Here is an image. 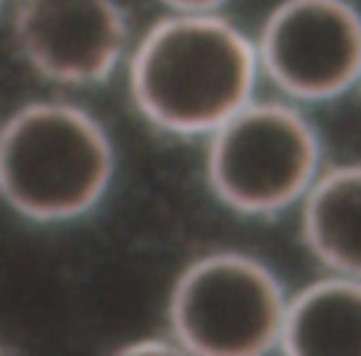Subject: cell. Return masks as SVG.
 <instances>
[{
    "label": "cell",
    "mask_w": 361,
    "mask_h": 356,
    "mask_svg": "<svg viewBox=\"0 0 361 356\" xmlns=\"http://www.w3.org/2000/svg\"><path fill=\"white\" fill-rule=\"evenodd\" d=\"M131 104L164 134L206 139L260 90L255 37L223 13L166 11L124 62Z\"/></svg>",
    "instance_id": "1"
},
{
    "label": "cell",
    "mask_w": 361,
    "mask_h": 356,
    "mask_svg": "<svg viewBox=\"0 0 361 356\" xmlns=\"http://www.w3.org/2000/svg\"><path fill=\"white\" fill-rule=\"evenodd\" d=\"M114 176L109 129L77 102L32 99L0 121V201L23 221H80L104 203Z\"/></svg>",
    "instance_id": "2"
},
{
    "label": "cell",
    "mask_w": 361,
    "mask_h": 356,
    "mask_svg": "<svg viewBox=\"0 0 361 356\" xmlns=\"http://www.w3.org/2000/svg\"><path fill=\"white\" fill-rule=\"evenodd\" d=\"M203 173L223 208L247 218L297 211L324 171V141L307 106L252 97L206 136Z\"/></svg>",
    "instance_id": "3"
},
{
    "label": "cell",
    "mask_w": 361,
    "mask_h": 356,
    "mask_svg": "<svg viewBox=\"0 0 361 356\" xmlns=\"http://www.w3.org/2000/svg\"><path fill=\"white\" fill-rule=\"evenodd\" d=\"M290 290L245 250H208L176 275L166 326L178 354L262 356L280 351Z\"/></svg>",
    "instance_id": "4"
},
{
    "label": "cell",
    "mask_w": 361,
    "mask_h": 356,
    "mask_svg": "<svg viewBox=\"0 0 361 356\" xmlns=\"http://www.w3.org/2000/svg\"><path fill=\"white\" fill-rule=\"evenodd\" d=\"M255 37L262 82L302 106L361 87V8L354 0H277Z\"/></svg>",
    "instance_id": "5"
},
{
    "label": "cell",
    "mask_w": 361,
    "mask_h": 356,
    "mask_svg": "<svg viewBox=\"0 0 361 356\" xmlns=\"http://www.w3.org/2000/svg\"><path fill=\"white\" fill-rule=\"evenodd\" d=\"M11 25L27 67L70 90L114 77L134 45L119 0H16Z\"/></svg>",
    "instance_id": "6"
},
{
    "label": "cell",
    "mask_w": 361,
    "mask_h": 356,
    "mask_svg": "<svg viewBox=\"0 0 361 356\" xmlns=\"http://www.w3.org/2000/svg\"><path fill=\"white\" fill-rule=\"evenodd\" d=\"M280 354L361 356V277L324 270L290 292Z\"/></svg>",
    "instance_id": "7"
},
{
    "label": "cell",
    "mask_w": 361,
    "mask_h": 356,
    "mask_svg": "<svg viewBox=\"0 0 361 356\" xmlns=\"http://www.w3.org/2000/svg\"><path fill=\"white\" fill-rule=\"evenodd\" d=\"M297 213L302 243L322 270L361 277V161L326 164Z\"/></svg>",
    "instance_id": "8"
},
{
    "label": "cell",
    "mask_w": 361,
    "mask_h": 356,
    "mask_svg": "<svg viewBox=\"0 0 361 356\" xmlns=\"http://www.w3.org/2000/svg\"><path fill=\"white\" fill-rule=\"evenodd\" d=\"M171 13H223L233 0H156Z\"/></svg>",
    "instance_id": "9"
},
{
    "label": "cell",
    "mask_w": 361,
    "mask_h": 356,
    "mask_svg": "<svg viewBox=\"0 0 361 356\" xmlns=\"http://www.w3.org/2000/svg\"><path fill=\"white\" fill-rule=\"evenodd\" d=\"M3 8H6V0H0V13H3Z\"/></svg>",
    "instance_id": "10"
}]
</instances>
